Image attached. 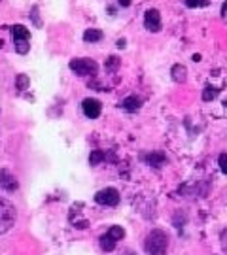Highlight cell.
I'll use <instances>...</instances> for the list:
<instances>
[{"instance_id": "cell-4", "label": "cell", "mask_w": 227, "mask_h": 255, "mask_svg": "<svg viewBox=\"0 0 227 255\" xmlns=\"http://www.w3.org/2000/svg\"><path fill=\"white\" fill-rule=\"evenodd\" d=\"M95 202L102 204V206H118V204H120V191L114 189V187L100 189V191L95 195Z\"/></svg>"}, {"instance_id": "cell-18", "label": "cell", "mask_w": 227, "mask_h": 255, "mask_svg": "<svg viewBox=\"0 0 227 255\" xmlns=\"http://www.w3.org/2000/svg\"><path fill=\"white\" fill-rule=\"evenodd\" d=\"M208 2H210V0H186V6H188V8H203Z\"/></svg>"}, {"instance_id": "cell-5", "label": "cell", "mask_w": 227, "mask_h": 255, "mask_svg": "<svg viewBox=\"0 0 227 255\" xmlns=\"http://www.w3.org/2000/svg\"><path fill=\"white\" fill-rule=\"evenodd\" d=\"M144 27L150 30V32H159L161 30V13L157 10H148L144 13Z\"/></svg>"}, {"instance_id": "cell-19", "label": "cell", "mask_w": 227, "mask_h": 255, "mask_svg": "<svg viewBox=\"0 0 227 255\" xmlns=\"http://www.w3.org/2000/svg\"><path fill=\"white\" fill-rule=\"evenodd\" d=\"M218 165H220V170L227 174V153H222L220 157H218Z\"/></svg>"}, {"instance_id": "cell-21", "label": "cell", "mask_w": 227, "mask_h": 255, "mask_svg": "<svg viewBox=\"0 0 227 255\" xmlns=\"http://www.w3.org/2000/svg\"><path fill=\"white\" fill-rule=\"evenodd\" d=\"M118 64H120V61H118V57H110V61H108V68H116V66H118Z\"/></svg>"}, {"instance_id": "cell-22", "label": "cell", "mask_w": 227, "mask_h": 255, "mask_svg": "<svg viewBox=\"0 0 227 255\" xmlns=\"http://www.w3.org/2000/svg\"><path fill=\"white\" fill-rule=\"evenodd\" d=\"M31 15H32V19H34V23H36V27H40V19H38V8H32V13H31Z\"/></svg>"}, {"instance_id": "cell-7", "label": "cell", "mask_w": 227, "mask_h": 255, "mask_svg": "<svg viewBox=\"0 0 227 255\" xmlns=\"http://www.w3.org/2000/svg\"><path fill=\"white\" fill-rule=\"evenodd\" d=\"M0 187L4 189V191H8V193H13L17 187H19V183L15 180V176H13L10 170H0Z\"/></svg>"}, {"instance_id": "cell-20", "label": "cell", "mask_w": 227, "mask_h": 255, "mask_svg": "<svg viewBox=\"0 0 227 255\" xmlns=\"http://www.w3.org/2000/svg\"><path fill=\"white\" fill-rule=\"evenodd\" d=\"M150 163H156V167H159V165H163V161H165V157L161 155V153H154V155H150V159H148Z\"/></svg>"}, {"instance_id": "cell-9", "label": "cell", "mask_w": 227, "mask_h": 255, "mask_svg": "<svg viewBox=\"0 0 227 255\" xmlns=\"http://www.w3.org/2000/svg\"><path fill=\"white\" fill-rule=\"evenodd\" d=\"M170 74H172V80L178 82V84H184V82L188 80V68L182 66V64H174L172 70H170Z\"/></svg>"}, {"instance_id": "cell-3", "label": "cell", "mask_w": 227, "mask_h": 255, "mask_svg": "<svg viewBox=\"0 0 227 255\" xmlns=\"http://www.w3.org/2000/svg\"><path fill=\"white\" fill-rule=\"evenodd\" d=\"M70 70L78 76H95L98 70V64L93 59H72L70 61Z\"/></svg>"}, {"instance_id": "cell-2", "label": "cell", "mask_w": 227, "mask_h": 255, "mask_svg": "<svg viewBox=\"0 0 227 255\" xmlns=\"http://www.w3.org/2000/svg\"><path fill=\"white\" fill-rule=\"evenodd\" d=\"M15 223V206L10 200L0 198V234L8 232Z\"/></svg>"}, {"instance_id": "cell-23", "label": "cell", "mask_w": 227, "mask_h": 255, "mask_svg": "<svg viewBox=\"0 0 227 255\" xmlns=\"http://www.w3.org/2000/svg\"><path fill=\"white\" fill-rule=\"evenodd\" d=\"M120 2V6H123V8H129L131 6V0H118Z\"/></svg>"}, {"instance_id": "cell-1", "label": "cell", "mask_w": 227, "mask_h": 255, "mask_svg": "<svg viewBox=\"0 0 227 255\" xmlns=\"http://www.w3.org/2000/svg\"><path fill=\"white\" fill-rule=\"evenodd\" d=\"M146 254L148 255H165L167 254V248H168V236L165 231H152L148 236H146Z\"/></svg>"}, {"instance_id": "cell-24", "label": "cell", "mask_w": 227, "mask_h": 255, "mask_svg": "<svg viewBox=\"0 0 227 255\" xmlns=\"http://www.w3.org/2000/svg\"><path fill=\"white\" fill-rule=\"evenodd\" d=\"M118 48H125V40H118Z\"/></svg>"}, {"instance_id": "cell-25", "label": "cell", "mask_w": 227, "mask_h": 255, "mask_svg": "<svg viewBox=\"0 0 227 255\" xmlns=\"http://www.w3.org/2000/svg\"><path fill=\"white\" fill-rule=\"evenodd\" d=\"M2 44H4V42H2V40H0V48H2Z\"/></svg>"}, {"instance_id": "cell-10", "label": "cell", "mask_w": 227, "mask_h": 255, "mask_svg": "<svg viewBox=\"0 0 227 255\" xmlns=\"http://www.w3.org/2000/svg\"><path fill=\"white\" fill-rule=\"evenodd\" d=\"M12 34H13V40H31V32H29V28L23 27V25L12 27Z\"/></svg>"}, {"instance_id": "cell-16", "label": "cell", "mask_w": 227, "mask_h": 255, "mask_svg": "<svg viewBox=\"0 0 227 255\" xmlns=\"http://www.w3.org/2000/svg\"><path fill=\"white\" fill-rule=\"evenodd\" d=\"M108 234H110L114 240H121V238L125 236V231H123V227H120V225H114V227H110Z\"/></svg>"}, {"instance_id": "cell-17", "label": "cell", "mask_w": 227, "mask_h": 255, "mask_svg": "<svg viewBox=\"0 0 227 255\" xmlns=\"http://www.w3.org/2000/svg\"><path fill=\"white\" fill-rule=\"evenodd\" d=\"M218 97V89L216 87H206L203 91V100L204 102H210V100H214Z\"/></svg>"}, {"instance_id": "cell-13", "label": "cell", "mask_w": 227, "mask_h": 255, "mask_svg": "<svg viewBox=\"0 0 227 255\" xmlns=\"http://www.w3.org/2000/svg\"><path fill=\"white\" fill-rule=\"evenodd\" d=\"M106 157V153L104 151H100V149H95V151H91V155H89V165L91 167H97L98 163H102Z\"/></svg>"}, {"instance_id": "cell-15", "label": "cell", "mask_w": 227, "mask_h": 255, "mask_svg": "<svg viewBox=\"0 0 227 255\" xmlns=\"http://www.w3.org/2000/svg\"><path fill=\"white\" fill-rule=\"evenodd\" d=\"M13 42H15V51H17V53H21V55L29 53V49H31L29 40H13Z\"/></svg>"}, {"instance_id": "cell-14", "label": "cell", "mask_w": 227, "mask_h": 255, "mask_svg": "<svg viewBox=\"0 0 227 255\" xmlns=\"http://www.w3.org/2000/svg\"><path fill=\"white\" fill-rule=\"evenodd\" d=\"M29 85H31V80H29V76H27V74H19V76L15 78V87H17L19 91L29 89Z\"/></svg>"}, {"instance_id": "cell-11", "label": "cell", "mask_w": 227, "mask_h": 255, "mask_svg": "<svg viewBox=\"0 0 227 255\" xmlns=\"http://www.w3.org/2000/svg\"><path fill=\"white\" fill-rule=\"evenodd\" d=\"M84 40L87 44H95V42H100L102 40V32L98 28H87L84 32Z\"/></svg>"}, {"instance_id": "cell-6", "label": "cell", "mask_w": 227, "mask_h": 255, "mask_svg": "<svg viewBox=\"0 0 227 255\" xmlns=\"http://www.w3.org/2000/svg\"><path fill=\"white\" fill-rule=\"evenodd\" d=\"M82 110H84L85 117L97 119L100 115V112H102V104L97 98H85L84 102H82Z\"/></svg>"}, {"instance_id": "cell-8", "label": "cell", "mask_w": 227, "mask_h": 255, "mask_svg": "<svg viewBox=\"0 0 227 255\" xmlns=\"http://www.w3.org/2000/svg\"><path fill=\"white\" fill-rule=\"evenodd\" d=\"M140 106H142V100L138 97H134V95H131V97L123 98V102H121V108L125 110V112H138L140 110Z\"/></svg>"}, {"instance_id": "cell-12", "label": "cell", "mask_w": 227, "mask_h": 255, "mask_svg": "<svg viewBox=\"0 0 227 255\" xmlns=\"http://www.w3.org/2000/svg\"><path fill=\"white\" fill-rule=\"evenodd\" d=\"M98 240H100V248H102L104 252H114V248H116V244H118V240H114L108 232L106 234H102Z\"/></svg>"}]
</instances>
